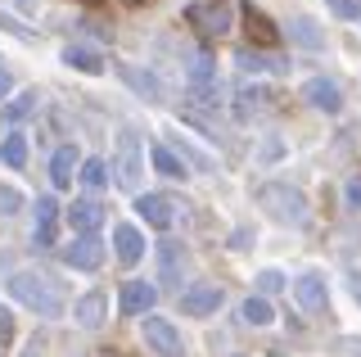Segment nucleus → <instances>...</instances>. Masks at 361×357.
<instances>
[{"label": "nucleus", "instance_id": "423d86ee", "mask_svg": "<svg viewBox=\"0 0 361 357\" xmlns=\"http://www.w3.org/2000/svg\"><path fill=\"white\" fill-rule=\"evenodd\" d=\"M293 303L302 312H312V317H321L325 308H330V285H325L321 272H302L293 276Z\"/></svg>", "mask_w": 361, "mask_h": 357}, {"label": "nucleus", "instance_id": "393cba45", "mask_svg": "<svg viewBox=\"0 0 361 357\" xmlns=\"http://www.w3.org/2000/svg\"><path fill=\"white\" fill-rule=\"evenodd\" d=\"M0 163H5V167H23V163H27V136H23V131H9V136H5V145H0Z\"/></svg>", "mask_w": 361, "mask_h": 357}, {"label": "nucleus", "instance_id": "c756f323", "mask_svg": "<svg viewBox=\"0 0 361 357\" xmlns=\"http://www.w3.org/2000/svg\"><path fill=\"white\" fill-rule=\"evenodd\" d=\"M280 289H285V276L276 272V267H267V272H257V294H280Z\"/></svg>", "mask_w": 361, "mask_h": 357}, {"label": "nucleus", "instance_id": "20e7f679", "mask_svg": "<svg viewBox=\"0 0 361 357\" xmlns=\"http://www.w3.org/2000/svg\"><path fill=\"white\" fill-rule=\"evenodd\" d=\"M140 330H145V344H149V349H154L158 357H185V339H180V330H176L167 317L149 312Z\"/></svg>", "mask_w": 361, "mask_h": 357}, {"label": "nucleus", "instance_id": "c85d7f7f", "mask_svg": "<svg viewBox=\"0 0 361 357\" xmlns=\"http://www.w3.org/2000/svg\"><path fill=\"white\" fill-rule=\"evenodd\" d=\"M32 114H37V91H18L14 99H5V118L9 122H23Z\"/></svg>", "mask_w": 361, "mask_h": 357}, {"label": "nucleus", "instance_id": "f03ea898", "mask_svg": "<svg viewBox=\"0 0 361 357\" xmlns=\"http://www.w3.org/2000/svg\"><path fill=\"white\" fill-rule=\"evenodd\" d=\"M257 208L280 226H307V195L289 181H267L257 190Z\"/></svg>", "mask_w": 361, "mask_h": 357}, {"label": "nucleus", "instance_id": "b1692460", "mask_svg": "<svg viewBox=\"0 0 361 357\" xmlns=\"http://www.w3.org/2000/svg\"><path fill=\"white\" fill-rule=\"evenodd\" d=\"M293 41H298V46L302 50H321L325 46V37H321V23H316V18H307V14H298V18H293Z\"/></svg>", "mask_w": 361, "mask_h": 357}, {"label": "nucleus", "instance_id": "9b49d317", "mask_svg": "<svg viewBox=\"0 0 361 357\" xmlns=\"http://www.w3.org/2000/svg\"><path fill=\"white\" fill-rule=\"evenodd\" d=\"M185 276V244L163 240L158 244V285H180Z\"/></svg>", "mask_w": 361, "mask_h": 357}, {"label": "nucleus", "instance_id": "f8f14e48", "mask_svg": "<svg viewBox=\"0 0 361 357\" xmlns=\"http://www.w3.org/2000/svg\"><path fill=\"white\" fill-rule=\"evenodd\" d=\"M135 213L149 222L154 231H167L176 222V204L167 195H140V199H135Z\"/></svg>", "mask_w": 361, "mask_h": 357}, {"label": "nucleus", "instance_id": "6ab92c4d", "mask_svg": "<svg viewBox=\"0 0 361 357\" xmlns=\"http://www.w3.org/2000/svg\"><path fill=\"white\" fill-rule=\"evenodd\" d=\"M63 63L68 68H77V73H104V54L99 50H90V46H63Z\"/></svg>", "mask_w": 361, "mask_h": 357}, {"label": "nucleus", "instance_id": "2f4dec72", "mask_svg": "<svg viewBox=\"0 0 361 357\" xmlns=\"http://www.w3.org/2000/svg\"><path fill=\"white\" fill-rule=\"evenodd\" d=\"M334 18H361V0H325Z\"/></svg>", "mask_w": 361, "mask_h": 357}, {"label": "nucleus", "instance_id": "4be33fe9", "mask_svg": "<svg viewBox=\"0 0 361 357\" xmlns=\"http://www.w3.org/2000/svg\"><path fill=\"white\" fill-rule=\"evenodd\" d=\"M240 321H244V326H271V321H276V308H271V298L253 294V298L240 303Z\"/></svg>", "mask_w": 361, "mask_h": 357}, {"label": "nucleus", "instance_id": "c9c22d12", "mask_svg": "<svg viewBox=\"0 0 361 357\" xmlns=\"http://www.w3.org/2000/svg\"><path fill=\"white\" fill-rule=\"evenodd\" d=\"M27 357H41V339H32V344H27Z\"/></svg>", "mask_w": 361, "mask_h": 357}, {"label": "nucleus", "instance_id": "f3484780", "mask_svg": "<svg viewBox=\"0 0 361 357\" xmlns=\"http://www.w3.org/2000/svg\"><path fill=\"white\" fill-rule=\"evenodd\" d=\"M54 222H59V199L41 195L37 199V244H41V249H50V244H54Z\"/></svg>", "mask_w": 361, "mask_h": 357}, {"label": "nucleus", "instance_id": "cd10ccee", "mask_svg": "<svg viewBox=\"0 0 361 357\" xmlns=\"http://www.w3.org/2000/svg\"><path fill=\"white\" fill-rule=\"evenodd\" d=\"M244 23H248V32H253L262 46H267V41H276V23H271V18H267L257 5H244Z\"/></svg>", "mask_w": 361, "mask_h": 357}, {"label": "nucleus", "instance_id": "a878e982", "mask_svg": "<svg viewBox=\"0 0 361 357\" xmlns=\"http://www.w3.org/2000/svg\"><path fill=\"white\" fill-rule=\"evenodd\" d=\"M240 68H248V73H276V68H285V59H280V54H262V50H240Z\"/></svg>", "mask_w": 361, "mask_h": 357}, {"label": "nucleus", "instance_id": "1a4fd4ad", "mask_svg": "<svg viewBox=\"0 0 361 357\" xmlns=\"http://www.w3.org/2000/svg\"><path fill=\"white\" fill-rule=\"evenodd\" d=\"M302 99H307L312 109H321V114H338V109H343V86L330 82V77H312V82L302 86Z\"/></svg>", "mask_w": 361, "mask_h": 357}, {"label": "nucleus", "instance_id": "f704fd0d", "mask_svg": "<svg viewBox=\"0 0 361 357\" xmlns=\"http://www.w3.org/2000/svg\"><path fill=\"white\" fill-rule=\"evenodd\" d=\"M348 204H353V208H361V181H353V186H348Z\"/></svg>", "mask_w": 361, "mask_h": 357}, {"label": "nucleus", "instance_id": "4468645a", "mask_svg": "<svg viewBox=\"0 0 361 357\" xmlns=\"http://www.w3.org/2000/svg\"><path fill=\"white\" fill-rule=\"evenodd\" d=\"M68 226H73V236H95V226L104 222V208L95 204V199H77V204H68Z\"/></svg>", "mask_w": 361, "mask_h": 357}, {"label": "nucleus", "instance_id": "39448f33", "mask_svg": "<svg viewBox=\"0 0 361 357\" xmlns=\"http://www.w3.org/2000/svg\"><path fill=\"white\" fill-rule=\"evenodd\" d=\"M113 181L127 186V190L140 186V140H135L131 131H122L118 150H113Z\"/></svg>", "mask_w": 361, "mask_h": 357}, {"label": "nucleus", "instance_id": "2eb2a0df", "mask_svg": "<svg viewBox=\"0 0 361 357\" xmlns=\"http://www.w3.org/2000/svg\"><path fill=\"white\" fill-rule=\"evenodd\" d=\"M104 312H109V298L99 294V289H90V294H82V298H77L73 317H77V326H86V330H99V326H104Z\"/></svg>", "mask_w": 361, "mask_h": 357}, {"label": "nucleus", "instance_id": "7c9ffc66", "mask_svg": "<svg viewBox=\"0 0 361 357\" xmlns=\"http://www.w3.org/2000/svg\"><path fill=\"white\" fill-rule=\"evenodd\" d=\"M14 213H23V195L14 186H0V217H14Z\"/></svg>", "mask_w": 361, "mask_h": 357}, {"label": "nucleus", "instance_id": "aec40b11", "mask_svg": "<svg viewBox=\"0 0 361 357\" xmlns=\"http://www.w3.org/2000/svg\"><path fill=\"white\" fill-rule=\"evenodd\" d=\"M50 181H54V186H73V181H77V145L54 150V159H50Z\"/></svg>", "mask_w": 361, "mask_h": 357}, {"label": "nucleus", "instance_id": "473e14b6", "mask_svg": "<svg viewBox=\"0 0 361 357\" xmlns=\"http://www.w3.org/2000/svg\"><path fill=\"white\" fill-rule=\"evenodd\" d=\"M14 339V317H9V308L0 303V344H9Z\"/></svg>", "mask_w": 361, "mask_h": 357}, {"label": "nucleus", "instance_id": "dca6fc26", "mask_svg": "<svg viewBox=\"0 0 361 357\" xmlns=\"http://www.w3.org/2000/svg\"><path fill=\"white\" fill-rule=\"evenodd\" d=\"M185 82L195 86V91H203V86H212V68H217V63H212V54L208 50H185Z\"/></svg>", "mask_w": 361, "mask_h": 357}, {"label": "nucleus", "instance_id": "ddd939ff", "mask_svg": "<svg viewBox=\"0 0 361 357\" xmlns=\"http://www.w3.org/2000/svg\"><path fill=\"white\" fill-rule=\"evenodd\" d=\"M113 258H118L122 267H135V262L145 258V236L135 226H127V222L113 226Z\"/></svg>", "mask_w": 361, "mask_h": 357}, {"label": "nucleus", "instance_id": "f257e3e1", "mask_svg": "<svg viewBox=\"0 0 361 357\" xmlns=\"http://www.w3.org/2000/svg\"><path fill=\"white\" fill-rule=\"evenodd\" d=\"M9 294H14L23 308H32L37 317H45V321L63 317L59 285H54L50 276H41V272H14V276H9Z\"/></svg>", "mask_w": 361, "mask_h": 357}, {"label": "nucleus", "instance_id": "72a5a7b5", "mask_svg": "<svg viewBox=\"0 0 361 357\" xmlns=\"http://www.w3.org/2000/svg\"><path fill=\"white\" fill-rule=\"evenodd\" d=\"M9 91H14V73L5 68V59H0V99H5Z\"/></svg>", "mask_w": 361, "mask_h": 357}, {"label": "nucleus", "instance_id": "5701e85b", "mask_svg": "<svg viewBox=\"0 0 361 357\" xmlns=\"http://www.w3.org/2000/svg\"><path fill=\"white\" fill-rule=\"evenodd\" d=\"M118 73L127 77V82H131V86H135V91H140L145 99H154V104L163 99V86H158V77H154V73H140L135 63H118Z\"/></svg>", "mask_w": 361, "mask_h": 357}, {"label": "nucleus", "instance_id": "7ed1b4c3", "mask_svg": "<svg viewBox=\"0 0 361 357\" xmlns=\"http://www.w3.org/2000/svg\"><path fill=\"white\" fill-rule=\"evenodd\" d=\"M231 18H235L231 0H199V5L185 9V23L195 32H203V37H226V32H231Z\"/></svg>", "mask_w": 361, "mask_h": 357}, {"label": "nucleus", "instance_id": "bb28decb", "mask_svg": "<svg viewBox=\"0 0 361 357\" xmlns=\"http://www.w3.org/2000/svg\"><path fill=\"white\" fill-rule=\"evenodd\" d=\"M77 181H82L86 190H104V186L113 181V176H109V163H104V159H86V163H82V176H77Z\"/></svg>", "mask_w": 361, "mask_h": 357}, {"label": "nucleus", "instance_id": "412c9836", "mask_svg": "<svg viewBox=\"0 0 361 357\" xmlns=\"http://www.w3.org/2000/svg\"><path fill=\"white\" fill-rule=\"evenodd\" d=\"M149 163L158 167V176H172V181H185V176H190V167L180 163L167 145H154V150H149Z\"/></svg>", "mask_w": 361, "mask_h": 357}, {"label": "nucleus", "instance_id": "6e6552de", "mask_svg": "<svg viewBox=\"0 0 361 357\" xmlns=\"http://www.w3.org/2000/svg\"><path fill=\"white\" fill-rule=\"evenodd\" d=\"M154 303H158V285L127 281V285H122V298H118V312H122V317H149Z\"/></svg>", "mask_w": 361, "mask_h": 357}, {"label": "nucleus", "instance_id": "0eeeda50", "mask_svg": "<svg viewBox=\"0 0 361 357\" xmlns=\"http://www.w3.org/2000/svg\"><path fill=\"white\" fill-rule=\"evenodd\" d=\"M63 262L73 267V272H95V267H104V244H99V236H73V244L63 249Z\"/></svg>", "mask_w": 361, "mask_h": 357}, {"label": "nucleus", "instance_id": "e433bc0d", "mask_svg": "<svg viewBox=\"0 0 361 357\" xmlns=\"http://www.w3.org/2000/svg\"><path fill=\"white\" fill-rule=\"evenodd\" d=\"M104 357H122V353H104Z\"/></svg>", "mask_w": 361, "mask_h": 357}, {"label": "nucleus", "instance_id": "9d476101", "mask_svg": "<svg viewBox=\"0 0 361 357\" xmlns=\"http://www.w3.org/2000/svg\"><path fill=\"white\" fill-rule=\"evenodd\" d=\"M221 285H195V289H185L180 294V312L185 317H212V312L221 308Z\"/></svg>", "mask_w": 361, "mask_h": 357}, {"label": "nucleus", "instance_id": "a211bd4d", "mask_svg": "<svg viewBox=\"0 0 361 357\" xmlns=\"http://www.w3.org/2000/svg\"><path fill=\"white\" fill-rule=\"evenodd\" d=\"M271 91H240L235 95V118L240 122H253V118H262V114H271Z\"/></svg>", "mask_w": 361, "mask_h": 357}, {"label": "nucleus", "instance_id": "4c0bfd02", "mask_svg": "<svg viewBox=\"0 0 361 357\" xmlns=\"http://www.w3.org/2000/svg\"><path fill=\"white\" fill-rule=\"evenodd\" d=\"M131 5H145V0H131Z\"/></svg>", "mask_w": 361, "mask_h": 357}]
</instances>
